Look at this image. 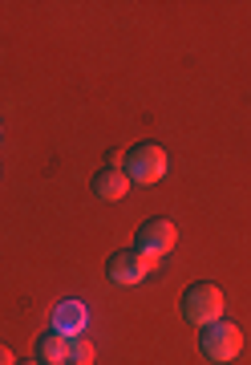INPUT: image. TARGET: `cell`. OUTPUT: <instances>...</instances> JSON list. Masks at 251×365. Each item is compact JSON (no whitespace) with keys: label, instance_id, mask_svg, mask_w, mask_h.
Segmentation results:
<instances>
[{"label":"cell","instance_id":"6da1fadb","mask_svg":"<svg viewBox=\"0 0 251 365\" xmlns=\"http://www.w3.org/2000/svg\"><path fill=\"white\" fill-rule=\"evenodd\" d=\"M198 349H203V357L215 361V365L235 361L239 353H243V329H239L235 321H215V325H207L198 333Z\"/></svg>","mask_w":251,"mask_h":365},{"label":"cell","instance_id":"7a4b0ae2","mask_svg":"<svg viewBox=\"0 0 251 365\" xmlns=\"http://www.w3.org/2000/svg\"><path fill=\"white\" fill-rule=\"evenodd\" d=\"M223 292L215 284H191L183 292V317H186V325H195V329H207L215 325V321H223Z\"/></svg>","mask_w":251,"mask_h":365},{"label":"cell","instance_id":"3957f363","mask_svg":"<svg viewBox=\"0 0 251 365\" xmlns=\"http://www.w3.org/2000/svg\"><path fill=\"white\" fill-rule=\"evenodd\" d=\"M166 175V150L159 143H138L126 155V179L138 182V187H154V182Z\"/></svg>","mask_w":251,"mask_h":365},{"label":"cell","instance_id":"277c9868","mask_svg":"<svg viewBox=\"0 0 251 365\" xmlns=\"http://www.w3.org/2000/svg\"><path fill=\"white\" fill-rule=\"evenodd\" d=\"M154 264H159V260L142 256L138 248H122V252H114V256L106 260V276H110V284L130 288V284H138V280H146Z\"/></svg>","mask_w":251,"mask_h":365},{"label":"cell","instance_id":"5b68a950","mask_svg":"<svg viewBox=\"0 0 251 365\" xmlns=\"http://www.w3.org/2000/svg\"><path fill=\"white\" fill-rule=\"evenodd\" d=\"M174 240H178V227H174L171 220L154 215V220H146L142 227H138L134 248L142 252V256H150V260H159V256H166V252L174 248Z\"/></svg>","mask_w":251,"mask_h":365},{"label":"cell","instance_id":"8992f818","mask_svg":"<svg viewBox=\"0 0 251 365\" xmlns=\"http://www.w3.org/2000/svg\"><path fill=\"white\" fill-rule=\"evenodd\" d=\"M85 321H90V313H85L81 300H61V309H57V317H53V329L61 337H81Z\"/></svg>","mask_w":251,"mask_h":365},{"label":"cell","instance_id":"52a82bcc","mask_svg":"<svg viewBox=\"0 0 251 365\" xmlns=\"http://www.w3.org/2000/svg\"><path fill=\"white\" fill-rule=\"evenodd\" d=\"M130 191V179H126V170H114V167H102L97 175H93V195L106 199V203H114V199H122Z\"/></svg>","mask_w":251,"mask_h":365},{"label":"cell","instance_id":"ba28073f","mask_svg":"<svg viewBox=\"0 0 251 365\" xmlns=\"http://www.w3.org/2000/svg\"><path fill=\"white\" fill-rule=\"evenodd\" d=\"M37 361L41 365H69V337H61L57 329L37 337Z\"/></svg>","mask_w":251,"mask_h":365},{"label":"cell","instance_id":"9c48e42d","mask_svg":"<svg viewBox=\"0 0 251 365\" xmlns=\"http://www.w3.org/2000/svg\"><path fill=\"white\" fill-rule=\"evenodd\" d=\"M90 361H93L90 337H69V365H90Z\"/></svg>","mask_w":251,"mask_h":365},{"label":"cell","instance_id":"30bf717a","mask_svg":"<svg viewBox=\"0 0 251 365\" xmlns=\"http://www.w3.org/2000/svg\"><path fill=\"white\" fill-rule=\"evenodd\" d=\"M106 167H114V170L126 167V150H110V155H106Z\"/></svg>","mask_w":251,"mask_h":365},{"label":"cell","instance_id":"8fae6325","mask_svg":"<svg viewBox=\"0 0 251 365\" xmlns=\"http://www.w3.org/2000/svg\"><path fill=\"white\" fill-rule=\"evenodd\" d=\"M0 365H16L13 353H9V345H0Z\"/></svg>","mask_w":251,"mask_h":365},{"label":"cell","instance_id":"7c38bea8","mask_svg":"<svg viewBox=\"0 0 251 365\" xmlns=\"http://www.w3.org/2000/svg\"><path fill=\"white\" fill-rule=\"evenodd\" d=\"M16 365H41V361H16Z\"/></svg>","mask_w":251,"mask_h":365},{"label":"cell","instance_id":"4fadbf2b","mask_svg":"<svg viewBox=\"0 0 251 365\" xmlns=\"http://www.w3.org/2000/svg\"><path fill=\"white\" fill-rule=\"evenodd\" d=\"M0 134H4V126H0Z\"/></svg>","mask_w":251,"mask_h":365}]
</instances>
